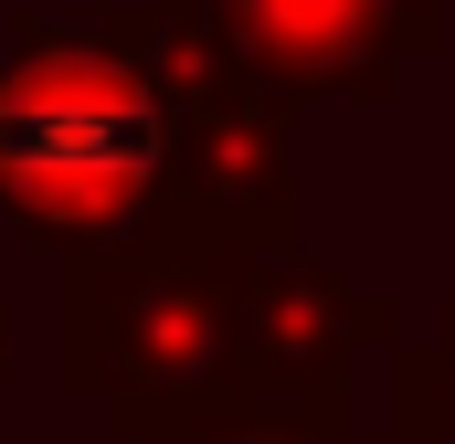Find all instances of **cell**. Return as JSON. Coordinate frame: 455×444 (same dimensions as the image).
I'll list each match as a JSON object with an SVG mask.
<instances>
[{
  "label": "cell",
  "instance_id": "obj_1",
  "mask_svg": "<svg viewBox=\"0 0 455 444\" xmlns=\"http://www.w3.org/2000/svg\"><path fill=\"white\" fill-rule=\"evenodd\" d=\"M0 212L75 265L180 254V11H21L0 53Z\"/></svg>",
  "mask_w": 455,
  "mask_h": 444
},
{
  "label": "cell",
  "instance_id": "obj_2",
  "mask_svg": "<svg viewBox=\"0 0 455 444\" xmlns=\"http://www.w3.org/2000/svg\"><path fill=\"white\" fill-rule=\"evenodd\" d=\"M64 360L127 434L170 444L212 402H233V254H107V265H75Z\"/></svg>",
  "mask_w": 455,
  "mask_h": 444
},
{
  "label": "cell",
  "instance_id": "obj_3",
  "mask_svg": "<svg viewBox=\"0 0 455 444\" xmlns=\"http://www.w3.org/2000/svg\"><path fill=\"white\" fill-rule=\"evenodd\" d=\"M202 43L275 107H381L445 53V0H180Z\"/></svg>",
  "mask_w": 455,
  "mask_h": 444
},
{
  "label": "cell",
  "instance_id": "obj_4",
  "mask_svg": "<svg viewBox=\"0 0 455 444\" xmlns=\"http://www.w3.org/2000/svg\"><path fill=\"white\" fill-rule=\"evenodd\" d=\"M360 349H392V307L360 297L339 265L233 254V402L339 413V381Z\"/></svg>",
  "mask_w": 455,
  "mask_h": 444
},
{
  "label": "cell",
  "instance_id": "obj_5",
  "mask_svg": "<svg viewBox=\"0 0 455 444\" xmlns=\"http://www.w3.org/2000/svg\"><path fill=\"white\" fill-rule=\"evenodd\" d=\"M392 413H403V434L392 444H455V307L435 338H392Z\"/></svg>",
  "mask_w": 455,
  "mask_h": 444
},
{
  "label": "cell",
  "instance_id": "obj_6",
  "mask_svg": "<svg viewBox=\"0 0 455 444\" xmlns=\"http://www.w3.org/2000/svg\"><path fill=\"white\" fill-rule=\"evenodd\" d=\"M170 444H360L339 413H275V402H212L202 424H180Z\"/></svg>",
  "mask_w": 455,
  "mask_h": 444
},
{
  "label": "cell",
  "instance_id": "obj_7",
  "mask_svg": "<svg viewBox=\"0 0 455 444\" xmlns=\"http://www.w3.org/2000/svg\"><path fill=\"white\" fill-rule=\"evenodd\" d=\"M0 360H11V329H0Z\"/></svg>",
  "mask_w": 455,
  "mask_h": 444
}]
</instances>
